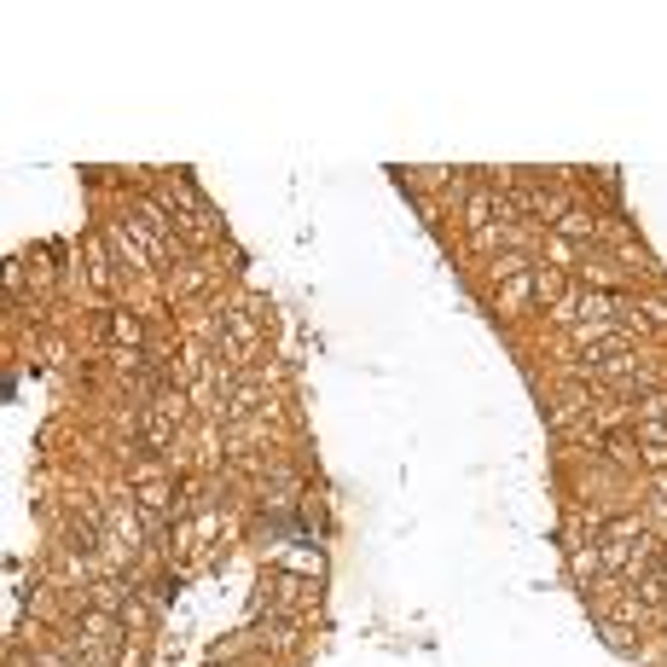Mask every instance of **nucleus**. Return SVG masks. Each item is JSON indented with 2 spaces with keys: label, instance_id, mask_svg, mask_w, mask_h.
<instances>
[{
  "label": "nucleus",
  "instance_id": "obj_1",
  "mask_svg": "<svg viewBox=\"0 0 667 667\" xmlns=\"http://www.w3.org/2000/svg\"><path fill=\"white\" fill-rule=\"evenodd\" d=\"M250 348H256V331H250L244 320H233V325H226V354H233V360H244Z\"/></svg>",
  "mask_w": 667,
  "mask_h": 667
},
{
  "label": "nucleus",
  "instance_id": "obj_2",
  "mask_svg": "<svg viewBox=\"0 0 667 667\" xmlns=\"http://www.w3.org/2000/svg\"><path fill=\"white\" fill-rule=\"evenodd\" d=\"M139 505L163 511V505H169V482H163V476H157V482H139Z\"/></svg>",
  "mask_w": 667,
  "mask_h": 667
},
{
  "label": "nucleus",
  "instance_id": "obj_3",
  "mask_svg": "<svg viewBox=\"0 0 667 667\" xmlns=\"http://www.w3.org/2000/svg\"><path fill=\"white\" fill-rule=\"evenodd\" d=\"M522 297H528V273H511V284H505V297H499V308L511 314V308H517Z\"/></svg>",
  "mask_w": 667,
  "mask_h": 667
},
{
  "label": "nucleus",
  "instance_id": "obj_4",
  "mask_svg": "<svg viewBox=\"0 0 667 667\" xmlns=\"http://www.w3.org/2000/svg\"><path fill=\"white\" fill-rule=\"evenodd\" d=\"M644 465L662 470V465H667V441H644Z\"/></svg>",
  "mask_w": 667,
  "mask_h": 667
},
{
  "label": "nucleus",
  "instance_id": "obj_5",
  "mask_svg": "<svg viewBox=\"0 0 667 667\" xmlns=\"http://www.w3.org/2000/svg\"><path fill=\"white\" fill-rule=\"evenodd\" d=\"M662 505H667V482H662Z\"/></svg>",
  "mask_w": 667,
  "mask_h": 667
}]
</instances>
